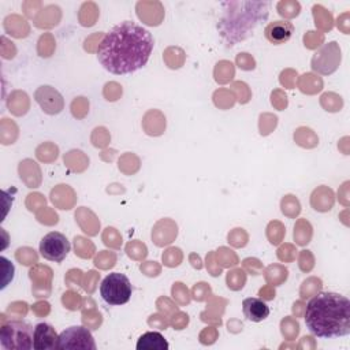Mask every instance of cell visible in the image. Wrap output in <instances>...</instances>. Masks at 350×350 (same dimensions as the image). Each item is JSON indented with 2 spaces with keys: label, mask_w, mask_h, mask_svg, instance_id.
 <instances>
[{
  "label": "cell",
  "mask_w": 350,
  "mask_h": 350,
  "mask_svg": "<svg viewBox=\"0 0 350 350\" xmlns=\"http://www.w3.org/2000/svg\"><path fill=\"white\" fill-rule=\"evenodd\" d=\"M152 50V34L142 26L125 21L103 37L97 47V57L106 70L121 76L142 69Z\"/></svg>",
  "instance_id": "6da1fadb"
},
{
  "label": "cell",
  "mask_w": 350,
  "mask_h": 350,
  "mask_svg": "<svg viewBox=\"0 0 350 350\" xmlns=\"http://www.w3.org/2000/svg\"><path fill=\"white\" fill-rule=\"evenodd\" d=\"M304 319L306 328L315 337H346L350 334V301L332 292L315 294L305 306Z\"/></svg>",
  "instance_id": "7a4b0ae2"
},
{
  "label": "cell",
  "mask_w": 350,
  "mask_h": 350,
  "mask_svg": "<svg viewBox=\"0 0 350 350\" xmlns=\"http://www.w3.org/2000/svg\"><path fill=\"white\" fill-rule=\"evenodd\" d=\"M223 17L217 30L227 47L248 38L269 14V1H223Z\"/></svg>",
  "instance_id": "3957f363"
},
{
  "label": "cell",
  "mask_w": 350,
  "mask_h": 350,
  "mask_svg": "<svg viewBox=\"0 0 350 350\" xmlns=\"http://www.w3.org/2000/svg\"><path fill=\"white\" fill-rule=\"evenodd\" d=\"M0 342L8 350H29L34 346V331L24 320H10L1 324Z\"/></svg>",
  "instance_id": "277c9868"
},
{
  "label": "cell",
  "mask_w": 350,
  "mask_h": 350,
  "mask_svg": "<svg viewBox=\"0 0 350 350\" xmlns=\"http://www.w3.org/2000/svg\"><path fill=\"white\" fill-rule=\"evenodd\" d=\"M100 296L108 305H123L132 297V283L126 275H107L100 285Z\"/></svg>",
  "instance_id": "5b68a950"
},
{
  "label": "cell",
  "mask_w": 350,
  "mask_h": 350,
  "mask_svg": "<svg viewBox=\"0 0 350 350\" xmlns=\"http://www.w3.org/2000/svg\"><path fill=\"white\" fill-rule=\"evenodd\" d=\"M70 242L64 234L51 231L40 242V253L45 260L62 263L70 252Z\"/></svg>",
  "instance_id": "8992f818"
},
{
  "label": "cell",
  "mask_w": 350,
  "mask_h": 350,
  "mask_svg": "<svg viewBox=\"0 0 350 350\" xmlns=\"http://www.w3.org/2000/svg\"><path fill=\"white\" fill-rule=\"evenodd\" d=\"M56 349L96 350V344L88 328H85V327H70L59 335Z\"/></svg>",
  "instance_id": "52a82bcc"
},
{
  "label": "cell",
  "mask_w": 350,
  "mask_h": 350,
  "mask_svg": "<svg viewBox=\"0 0 350 350\" xmlns=\"http://www.w3.org/2000/svg\"><path fill=\"white\" fill-rule=\"evenodd\" d=\"M339 63H341V50L338 48L337 43H330L316 52V55L312 59V69L322 74H331L337 70Z\"/></svg>",
  "instance_id": "ba28073f"
},
{
  "label": "cell",
  "mask_w": 350,
  "mask_h": 350,
  "mask_svg": "<svg viewBox=\"0 0 350 350\" xmlns=\"http://www.w3.org/2000/svg\"><path fill=\"white\" fill-rule=\"evenodd\" d=\"M36 102L41 106L45 114L56 115L62 112L64 102L62 95L51 86H41L36 92Z\"/></svg>",
  "instance_id": "9c48e42d"
},
{
  "label": "cell",
  "mask_w": 350,
  "mask_h": 350,
  "mask_svg": "<svg viewBox=\"0 0 350 350\" xmlns=\"http://www.w3.org/2000/svg\"><path fill=\"white\" fill-rule=\"evenodd\" d=\"M294 32V26L289 21H274L271 24H268L264 34L269 43L275 45L285 44L286 41L290 40L292 34Z\"/></svg>",
  "instance_id": "30bf717a"
},
{
  "label": "cell",
  "mask_w": 350,
  "mask_h": 350,
  "mask_svg": "<svg viewBox=\"0 0 350 350\" xmlns=\"http://www.w3.org/2000/svg\"><path fill=\"white\" fill-rule=\"evenodd\" d=\"M59 337L55 328L47 323H40L34 328V346L36 350H54L56 349Z\"/></svg>",
  "instance_id": "8fae6325"
},
{
  "label": "cell",
  "mask_w": 350,
  "mask_h": 350,
  "mask_svg": "<svg viewBox=\"0 0 350 350\" xmlns=\"http://www.w3.org/2000/svg\"><path fill=\"white\" fill-rule=\"evenodd\" d=\"M243 313L249 320L252 322H261L269 316V306L259 298H246L242 302Z\"/></svg>",
  "instance_id": "7c38bea8"
},
{
  "label": "cell",
  "mask_w": 350,
  "mask_h": 350,
  "mask_svg": "<svg viewBox=\"0 0 350 350\" xmlns=\"http://www.w3.org/2000/svg\"><path fill=\"white\" fill-rule=\"evenodd\" d=\"M170 345L159 332H145L137 342L138 350H167Z\"/></svg>",
  "instance_id": "4fadbf2b"
},
{
  "label": "cell",
  "mask_w": 350,
  "mask_h": 350,
  "mask_svg": "<svg viewBox=\"0 0 350 350\" xmlns=\"http://www.w3.org/2000/svg\"><path fill=\"white\" fill-rule=\"evenodd\" d=\"M311 203L316 211H320V212L330 211L334 205V193L331 189H328L325 186H320L312 193Z\"/></svg>",
  "instance_id": "5bb4252c"
},
{
  "label": "cell",
  "mask_w": 350,
  "mask_h": 350,
  "mask_svg": "<svg viewBox=\"0 0 350 350\" xmlns=\"http://www.w3.org/2000/svg\"><path fill=\"white\" fill-rule=\"evenodd\" d=\"M313 17H315V24L319 29H322L323 32H328L331 30L334 21H332V15L324 7L322 6H313Z\"/></svg>",
  "instance_id": "9a60e30c"
},
{
  "label": "cell",
  "mask_w": 350,
  "mask_h": 350,
  "mask_svg": "<svg viewBox=\"0 0 350 350\" xmlns=\"http://www.w3.org/2000/svg\"><path fill=\"white\" fill-rule=\"evenodd\" d=\"M311 237H312V226L309 224V222H306L304 219L298 220V223L294 227V240H296V242L301 246H304L306 243H309Z\"/></svg>",
  "instance_id": "2e32d148"
},
{
  "label": "cell",
  "mask_w": 350,
  "mask_h": 350,
  "mask_svg": "<svg viewBox=\"0 0 350 350\" xmlns=\"http://www.w3.org/2000/svg\"><path fill=\"white\" fill-rule=\"evenodd\" d=\"M74 248H76V255H78L82 259H89L95 253V246L93 243L83 238V237H76L74 238Z\"/></svg>",
  "instance_id": "e0dca14e"
},
{
  "label": "cell",
  "mask_w": 350,
  "mask_h": 350,
  "mask_svg": "<svg viewBox=\"0 0 350 350\" xmlns=\"http://www.w3.org/2000/svg\"><path fill=\"white\" fill-rule=\"evenodd\" d=\"M234 77V67L230 62H220L215 67V80L219 83L229 82L230 80Z\"/></svg>",
  "instance_id": "ac0fdd59"
},
{
  "label": "cell",
  "mask_w": 350,
  "mask_h": 350,
  "mask_svg": "<svg viewBox=\"0 0 350 350\" xmlns=\"http://www.w3.org/2000/svg\"><path fill=\"white\" fill-rule=\"evenodd\" d=\"M227 286L231 290H240L242 287L245 286V282H246V274L243 272V269L241 268H236L233 271H230L227 274Z\"/></svg>",
  "instance_id": "d6986e66"
},
{
  "label": "cell",
  "mask_w": 350,
  "mask_h": 350,
  "mask_svg": "<svg viewBox=\"0 0 350 350\" xmlns=\"http://www.w3.org/2000/svg\"><path fill=\"white\" fill-rule=\"evenodd\" d=\"M287 269L286 268L280 267V266H271L267 268L266 271V279L272 285H280L282 282H285L287 279Z\"/></svg>",
  "instance_id": "ffe728a7"
},
{
  "label": "cell",
  "mask_w": 350,
  "mask_h": 350,
  "mask_svg": "<svg viewBox=\"0 0 350 350\" xmlns=\"http://www.w3.org/2000/svg\"><path fill=\"white\" fill-rule=\"evenodd\" d=\"M282 212L287 215V216L294 217L298 215L301 212V205L299 201L294 196H286V197L282 200Z\"/></svg>",
  "instance_id": "44dd1931"
},
{
  "label": "cell",
  "mask_w": 350,
  "mask_h": 350,
  "mask_svg": "<svg viewBox=\"0 0 350 350\" xmlns=\"http://www.w3.org/2000/svg\"><path fill=\"white\" fill-rule=\"evenodd\" d=\"M306 85L311 86L309 88V95L320 92V90L323 89V81L319 77L313 76V74H304L302 78L299 80V89L305 88Z\"/></svg>",
  "instance_id": "7402d4cb"
},
{
  "label": "cell",
  "mask_w": 350,
  "mask_h": 350,
  "mask_svg": "<svg viewBox=\"0 0 350 350\" xmlns=\"http://www.w3.org/2000/svg\"><path fill=\"white\" fill-rule=\"evenodd\" d=\"M285 236V227L279 222H271L267 227V237L272 245H279Z\"/></svg>",
  "instance_id": "603a6c76"
},
{
  "label": "cell",
  "mask_w": 350,
  "mask_h": 350,
  "mask_svg": "<svg viewBox=\"0 0 350 350\" xmlns=\"http://www.w3.org/2000/svg\"><path fill=\"white\" fill-rule=\"evenodd\" d=\"M332 93H324L322 96V106L324 107L325 111H330V112H337V111H341L342 106H344V102H342V97L341 96L335 95L334 96V100H331Z\"/></svg>",
  "instance_id": "cb8c5ba5"
},
{
  "label": "cell",
  "mask_w": 350,
  "mask_h": 350,
  "mask_svg": "<svg viewBox=\"0 0 350 350\" xmlns=\"http://www.w3.org/2000/svg\"><path fill=\"white\" fill-rule=\"evenodd\" d=\"M301 6L298 1H280L278 4V11L282 17L287 18H293L296 15H298Z\"/></svg>",
  "instance_id": "d4e9b609"
},
{
  "label": "cell",
  "mask_w": 350,
  "mask_h": 350,
  "mask_svg": "<svg viewBox=\"0 0 350 350\" xmlns=\"http://www.w3.org/2000/svg\"><path fill=\"white\" fill-rule=\"evenodd\" d=\"M320 289H322V280L316 279V278H311V279L305 280L302 287H301L302 298H308L311 296L318 294Z\"/></svg>",
  "instance_id": "484cf974"
},
{
  "label": "cell",
  "mask_w": 350,
  "mask_h": 350,
  "mask_svg": "<svg viewBox=\"0 0 350 350\" xmlns=\"http://www.w3.org/2000/svg\"><path fill=\"white\" fill-rule=\"evenodd\" d=\"M162 259H163V263L168 267H177L182 260V253L178 248H170L163 253Z\"/></svg>",
  "instance_id": "4316f807"
},
{
  "label": "cell",
  "mask_w": 350,
  "mask_h": 350,
  "mask_svg": "<svg viewBox=\"0 0 350 350\" xmlns=\"http://www.w3.org/2000/svg\"><path fill=\"white\" fill-rule=\"evenodd\" d=\"M38 48H41V50H38L40 56L50 57L52 52H54V50H55V41L52 40V37L50 36V34H45V36H43V37L40 38V41H38Z\"/></svg>",
  "instance_id": "83f0119b"
},
{
  "label": "cell",
  "mask_w": 350,
  "mask_h": 350,
  "mask_svg": "<svg viewBox=\"0 0 350 350\" xmlns=\"http://www.w3.org/2000/svg\"><path fill=\"white\" fill-rule=\"evenodd\" d=\"M172 296H174L175 301H178L181 305H186V304L190 302V296H189L188 289L182 283H179V282L174 283V286H172Z\"/></svg>",
  "instance_id": "f1b7e54d"
},
{
  "label": "cell",
  "mask_w": 350,
  "mask_h": 350,
  "mask_svg": "<svg viewBox=\"0 0 350 350\" xmlns=\"http://www.w3.org/2000/svg\"><path fill=\"white\" fill-rule=\"evenodd\" d=\"M17 260L21 261V264H24V266H30V264L37 263V255L30 248L18 249L17 250Z\"/></svg>",
  "instance_id": "f546056e"
},
{
  "label": "cell",
  "mask_w": 350,
  "mask_h": 350,
  "mask_svg": "<svg viewBox=\"0 0 350 350\" xmlns=\"http://www.w3.org/2000/svg\"><path fill=\"white\" fill-rule=\"evenodd\" d=\"M229 242L236 248H242L248 243V236L242 229H234L229 234Z\"/></svg>",
  "instance_id": "4dcf8cb0"
},
{
  "label": "cell",
  "mask_w": 350,
  "mask_h": 350,
  "mask_svg": "<svg viewBox=\"0 0 350 350\" xmlns=\"http://www.w3.org/2000/svg\"><path fill=\"white\" fill-rule=\"evenodd\" d=\"M217 257H219L222 266H224V267H233V266H237V264H238L237 256L227 248L219 249V250H217Z\"/></svg>",
  "instance_id": "1f68e13d"
},
{
  "label": "cell",
  "mask_w": 350,
  "mask_h": 350,
  "mask_svg": "<svg viewBox=\"0 0 350 350\" xmlns=\"http://www.w3.org/2000/svg\"><path fill=\"white\" fill-rule=\"evenodd\" d=\"M115 260H116V257H115L114 253H109V252H106V250H104V252H102L100 255L96 257L95 264L97 267L106 269V268L114 267Z\"/></svg>",
  "instance_id": "d6a6232c"
},
{
  "label": "cell",
  "mask_w": 350,
  "mask_h": 350,
  "mask_svg": "<svg viewBox=\"0 0 350 350\" xmlns=\"http://www.w3.org/2000/svg\"><path fill=\"white\" fill-rule=\"evenodd\" d=\"M62 301H63V305L66 306L67 309H70V311H77V309L81 306V297H80V294L74 293V292H71V290L63 294Z\"/></svg>",
  "instance_id": "836d02e7"
},
{
  "label": "cell",
  "mask_w": 350,
  "mask_h": 350,
  "mask_svg": "<svg viewBox=\"0 0 350 350\" xmlns=\"http://www.w3.org/2000/svg\"><path fill=\"white\" fill-rule=\"evenodd\" d=\"M104 243L107 246H112V248H119L121 243L116 241H122V237L116 233V230L114 227H107L104 231V236H103Z\"/></svg>",
  "instance_id": "e575fe53"
},
{
  "label": "cell",
  "mask_w": 350,
  "mask_h": 350,
  "mask_svg": "<svg viewBox=\"0 0 350 350\" xmlns=\"http://www.w3.org/2000/svg\"><path fill=\"white\" fill-rule=\"evenodd\" d=\"M126 252L133 259H144L147 256V248L140 242H130L126 246Z\"/></svg>",
  "instance_id": "d590c367"
},
{
  "label": "cell",
  "mask_w": 350,
  "mask_h": 350,
  "mask_svg": "<svg viewBox=\"0 0 350 350\" xmlns=\"http://www.w3.org/2000/svg\"><path fill=\"white\" fill-rule=\"evenodd\" d=\"M313 263H315V260H313V256L309 250L301 252V255H299V268H301V271L309 272L313 268Z\"/></svg>",
  "instance_id": "8d00e7d4"
},
{
  "label": "cell",
  "mask_w": 350,
  "mask_h": 350,
  "mask_svg": "<svg viewBox=\"0 0 350 350\" xmlns=\"http://www.w3.org/2000/svg\"><path fill=\"white\" fill-rule=\"evenodd\" d=\"M210 296H211V289L207 283L201 282V283H197L196 286L193 287V297H194V299H197V301H204V299L208 298Z\"/></svg>",
  "instance_id": "74e56055"
},
{
  "label": "cell",
  "mask_w": 350,
  "mask_h": 350,
  "mask_svg": "<svg viewBox=\"0 0 350 350\" xmlns=\"http://www.w3.org/2000/svg\"><path fill=\"white\" fill-rule=\"evenodd\" d=\"M296 255H297V250L292 246V245H283L280 246L279 250H278V257H279L282 261H292L296 259Z\"/></svg>",
  "instance_id": "f35d334b"
},
{
  "label": "cell",
  "mask_w": 350,
  "mask_h": 350,
  "mask_svg": "<svg viewBox=\"0 0 350 350\" xmlns=\"http://www.w3.org/2000/svg\"><path fill=\"white\" fill-rule=\"evenodd\" d=\"M237 64H238V67H241L242 70H252V69H255V60H253V57L250 56L249 54H240L238 56H237Z\"/></svg>",
  "instance_id": "ab89813d"
},
{
  "label": "cell",
  "mask_w": 350,
  "mask_h": 350,
  "mask_svg": "<svg viewBox=\"0 0 350 350\" xmlns=\"http://www.w3.org/2000/svg\"><path fill=\"white\" fill-rule=\"evenodd\" d=\"M77 108L80 109L74 114L76 118H81V112H80V111H82L83 116H85V114L89 111V109H88L89 108V103L85 100V97H78V99H76V100L73 102V104H71V111H76Z\"/></svg>",
  "instance_id": "60d3db41"
},
{
  "label": "cell",
  "mask_w": 350,
  "mask_h": 350,
  "mask_svg": "<svg viewBox=\"0 0 350 350\" xmlns=\"http://www.w3.org/2000/svg\"><path fill=\"white\" fill-rule=\"evenodd\" d=\"M323 40H324V36L318 34L316 32H308L304 37V41H305V45L308 48H316Z\"/></svg>",
  "instance_id": "b9f144b4"
},
{
  "label": "cell",
  "mask_w": 350,
  "mask_h": 350,
  "mask_svg": "<svg viewBox=\"0 0 350 350\" xmlns=\"http://www.w3.org/2000/svg\"><path fill=\"white\" fill-rule=\"evenodd\" d=\"M292 331V335L294 337H297V334H298L299 331V325L297 322H293L292 319H285L283 322H282V332H283V335H287V332Z\"/></svg>",
  "instance_id": "7bdbcfd3"
},
{
  "label": "cell",
  "mask_w": 350,
  "mask_h": 350,
  "mask_svg": "<svg viewBox=\"0 0 350 350\" xmlns=\"http://www.w3.org/2000/svg\"><path fill=\"white\" fill-rule=\"evenodd\" d=\"M243 267L253 275H259L261 271V263L257 259H245L243 260Z\"/></svg>",
  "instance_id": "ee69618b"
},
{
  "label": "cell",
  "mask_w": 350,
  "mask_h": 350,
  "mask_svg": "<svg viewBox=\"0 0 350 350\" xmlns=\"http://www.w3.org/2000/svg\"><path fill=\"white\" fill-rule=\"evenodd\" d=\"M97 278H99V274H96L95 271H90V272H88V275H86V280H85V283H83V289L88 292V293H93V290H95L96 287V282H97Z\"/></svg>",
  "instance_id": "f6af8a7d"
},
{
  "label": "cell",
  "mask_w": 350,
  "mask_h": 350,
  "mask_svg": "<svg viewBox=\"0 0 350 350\" xmlns=\"http://www.w3.org/2000/svg\"><path fill=\"white\" fill-rule=\"evenodd\" d=\"M141 271H144L148 276H156V275H159L160 267L155 261H147L144 266H141Z\"/></svg>",
  "instance_id": "bcb514c9"
},
{
  "label": "cell",
  "mask_w": 350,
  "mask_h": 350,
  "mask_svg": "<svg viewBox=\"0 0 350 350\" xmlns=\"http://www.w3.org/2000/svg\"><path fill=\"white\" fill-rule=\"evenodd\" d=\"M148 323H149V325L156 327V328H159V330H166L167 327L166 319L162 318V316H159V315H153V316H151V319L148 320Z\"/></svg>",
  "instance_id": "7dc6e473"
},
{
  "label": "cell",
  "mask_w": 350,
  "mask_h": 350,
  "mask_svg": "<svg viewBox=\"0 0 350 350\" xmlns=\"http://www.w3.org/2000/svg\"><path fill=\"white\" fill-rule=\"evenodd\" d=\"M188 323H189V316L186 313H178V319H175L174 316V320H172V325L177 330H182L185 325H188Z\"/></svg>",
  "instance_id": "c3c4849f"
},
{
  "label": "cell",
  "mask_w": 350,
  "mask_h": 350,
  "mask_svg": "<svg viewBox=\"0 0 350 350\" xmlns=\"http://www.w3.org/2000/svg\"><path fill=\"white\" fill-rule=\"evenodd\" d=\"M33 311L37 313L38 316H44L50 313V304L47 302H37L36 305L33 306Z\"/></svg>",
  "instance_id": "681fc988"
},
{
  "label": "cell",
  "mask_w": 350,
  "mask_h": 350,
  "mask_svg": "<svg viewBox=\"0 0 350 350\" xmlns=\"http://www.w3.org/2000/svg\"><path fill=\"white\" fill-rule=\"evenodd\" d=\"M233 89L236 90V92H238V100L241 103H245L243 102V97H242V93L245 92V93H249V89H248V85L243 82H236L234 85H233Z\"/></svg>",
  "instance_id": "f907efd6"
},
{
  "label": "cell",
  "mask_w": 350,
  "mask_h": 350,
  "mask_svg": "<svg viewBox=\"0 0 350 350\" xmlns=\"http://www.w3.org/2000/svg\"><path fill=\"white\" fill-rule=\"evenodd\" d=\"M259 296H260L263 299H274L275 298V290L272 289V287L266 286V287H263V289H260Z\"/></svg>",
  "instance_id": "816d5d0a"
},
{
  "label": "cell",
  "mask_w": 350,
  "mask_h": 350,
  "mask_svg": "<svg viewBox=\"0 0 350 350\" xmlns=\"http://www.w3.org/2000/svg\"><path fill=\"white\" fill-rule=\"evenodd\" d=\"M304 311H305V306L302 305V302H296L293 306V312L296 316H298V315H304Z\"/></svg>",
  "instance_id": "f5cc1de1"
},
{
  "label": "cell",
  "mask_w": 350,
  "mask_h": 350,
  "mask_svg": "<svg viewBox=\"0 0 350 350\" xmlns=\"http://www.w3.org/2000/svg\"><path fill=\"white\" fill-rule=\"evenodd\" d=\"M190 259L193 260V266L197 268V269H200V268L203 267V264H201V260H200V257L196 255H191Z\"/></svg>",
  "instance_id": "db71d44e"
}]
</instances>
